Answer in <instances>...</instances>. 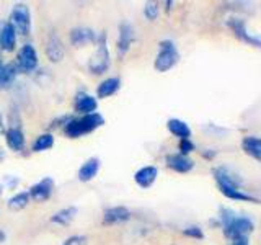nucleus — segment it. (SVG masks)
Masks as SVG:
<instances>
[{
	"instance_id": "9",
	"label": "nucleus",
	"mask_w": 261,
	"mask_h": 245,
	"mask_svg": "<svg viewBox=\"0 0 261 245\" xmlns=\"http://www.w3.org/2000/svg\"><path fill=\"white\" fill-rule=\"evenodd\" d=\"M136 41V30L129 21H121L118 27V39H116V51L119 57H124L129 51L130 46Z\"/></svg>"
},
{
	"instance_id": "22",
	"label": "nucleus",
	"mask_w": 261,
	"mask_h": 245,
	"mask_svg": "<svg viewBox=\"0 0 261 245\" xmlns=\"http://www.w3.org/2000/svg\"><path fill=\"white\" fill-rule=\"evenodd\" d=\"M242 151L256 162H261V137L245 136L242 139Z\"/></svg>"
},
{
	"instance_id": "21",
	"label": "nucleus",
	"mask_w": 261,
	"mask_h": 245,
	"mask_svg": "<svg viewBox=\"0 0 261 245\" xmlns=\"http://www.w3.org/2000/svg\"><path fill=\"white\" fill-rule=\"evenodd\" d=\"M121 79L113 76V77H106L105 80H101L100 84L96 87V100L100 98V100H105V98H110L113 95H116L121 88Z\"/></svg>"
},
{
	"instance_id": "26",
	"label": "nucleus",
	"mask_w": 261,
	"mask_h": 245,
	"mask_svg": "<svg viewBox=\"0 0 261 245\" xmlns=\"http://www.w3.org/2000/svg\"><path fill=\"white\" fill-rule=\"evenodd\" d=\"M30 201H31V198H30L28 191H16L12 198H8L7 206H8V209H12V211H21V209H24L28 206Z\"/></svg>"
},
{
	"instance_id": "11",
	"label": "nucleus",
	"mask_w": 261,
	"mask_h": 245,
	"mask_svg": "<svg viewBox=\"0 0 261 245\" xmlns=\"http://www.w3.org/2000/svg\"><path fill=\"white\" fill-rule=\"evenodd\" d=\"M53 193H54V180L51 177L41 178L39 182H36L35 185H31L30 190H28L30 198L38 201V203L47 201L53 196Z\"/></svg>"
},
{
	"instance_id": "14",
	"label": "nucleus",
	"mask_w": 261,
	"mask_h": 245,
	"mask_svg": "<svg viewBox=\"0 0 261 245\" xmlns=\"http://www.w3.org/2000/svg\"><path fill=\"white\" fill-rule=\"evenodd\" d=\"M129 219H130V209L126 206H111V208H106L103 212V224L105 226L124 224Z\"/></svg>"
},
{
	"instance_id": "6",
	"label": "nucleus",
	"mask_w": 261,
	"mask_h": 245,
	"mask_svg": "<svg viewBox=\"0 0 261 245\" xmlns=\"http://www.w3.org/2000/svg\"><path fill=\"white\" fill-rule=\"evenodd\" d=\"M8 21L12 23V27L16 31V35L24 36V38L31 35V28H33L31 10L27 4H23V2L15 4L12 12H10V18H8Z\"/></svg>"
},
{
	"instance_id": "10",
	"label": "nucleus",
	"mask_w": 261,
	"mask_h": 245,
	"mask_svg": "<svg viewBox=\"0 0 261 245\" xmlns=\"http://www.w3.org/2000/svg\"><path fill=\"white\" fill-rule=\"evenodd\" d=\"M73 110H75V113H79L80 116L96 113V110H98L96 96L90 95L88 92H85V90H79L75 96H73Z\"/></svg>"
},
{
	"instance_id": "18",
	"label": "nucleus",
	"mask_w": 261,
	"mask_h": 245,
	"mask_svg": "<svg viewBox=\"0 0 261 245\" xmlns=\"http://www.w3.org/2000/svg\"><path fill=\"white\" fill-rule=\"evenodd\" d=\"M157 177H159L157 167L145 165V167H141L134 174V183L139 188H142V190H147V188H150L155 182H157Z\"/></svg>"
},
{
	"instance_id": "32",
	"label": "nucleus",
	"mask_w": 261,
	"mask_h": 245,
	"mask_svg": "<svg viewBox=\"0 0 261 245\" xmlns=\"http://www.w3.org/2000/svg\"><path fill=\"white\" fill-rule=\"evenodd\" d=\"M2 185L4 188H8V190H15V188L20 185V178L16 175H5Z\"/></svg>"
},
{
	"instance_id": "27",
	"label": "nucleus",
	"mask_w": 261,
	"mask_h": 245,
	"mask_svg": "<svg viewBox=\"0 0 261 245\" xmlns=\"http://www.w3.org/2000/svg\"><path fill=\"white\" fill-rule=\"evenodd\" d=\"M159 12H160V5L157 2H145L144 5V16L149 21H155L159 18Z\"/></svg>"
},
{
	"instance_id": "5",
	"label": "nucleus",
	"mask_w": 261,
	"mask_h": 245,
	"mask_svg": "<svg viewBox=\"0 0 261 245\" xmlns=\"http://www.w3.org/2000/svg\"><path fill=\"white\" fill-rule=\"evenodd\" d=\"M179 61V51L175 44V41L171 39H162L159 43V53L155 56L153 67L157 72L163 74L173 69Z\"/></svg>"
},
{
	"instance_id": "16",
	"label": "nucleus",
	"mask_w": 261,
	"mask_h": 245,
	"mask_svg": "<svg viewBox=\"0 0 261 245\" xmlns=\"http://www.w3.org/2000/svg\"><path fill=\"white\" fill-rule=\"evenodd\" d=\"M165 163L170 170L176 172V174H188L194 168V162L190 159V155H181V154H168L165 157Z\"/></svg>"
},
{
	"instance_id": "23",
	"label": "nucleus",
	"mask_w": 261,
	"mask_h": 245,
	"mask_svg": "<svg viewBox=\"0 0 261 245\" xmlns=\"http://www.w3.org/2000/svg\"><path fill=\"white\" fill-rule=\"evenodd\" d=\"M77 206H67V208H62L59 211H56L54 214L49 217V223L56 224V226H69L73 219H75L77 214Z\"/></svg>"
},
{
	"instance_id": "15",
	"label": "nucleus",
	"mask_w": 261,
	"mask_h": 245,
	"mask_svg": "<svg viewBox=\"0 0 261 245\" xmlns=\"http://www.w3.org/2000/svg\"><path fill=\"white\" fill-rule=\"evenodd\" d=\"M46 56L53 64L61 62L65 56V47H64L62 39L57 36V33H54V31L49 35V38L46 41Z\"/></svg>"
},
{
	"instance_id": "35",
	"label": "nucleus",
	"mask_w": 261,
	"mask_h": 245,
	"mask_svg": "<svg viewBox=\"0 0 261 245\" xmlns=\"http://www.w3.org/2000/svg\"><path fill=\"white\" fill-rule=\"evenodd\" d=\"M5 131H7V128H5L4 114H2V113H0V134H5Z\"/></svg>"
},
{
	"instance_id": "38",
	"label": "nucleus",
	"mask_w": 261,
	"mask_h": 245,
	"mask_svg": "<svg viewBox=\"0 0 261 245\" xmlns=\"http://www.w3.org/2000/svg\"><path fill=\"white\" fill-rule=\"evenodd\" d=\"M4 159H5V152L0 149V160H4Z\"/></svg>"
},
{
	"instance_id": "12",
	"label": "nucleus",
	"mask_w": 261,
	"mask_h": 245,
	"mask_svg": "<svg viewBox=\"0 0 261 245\" xmlns=\"http://www.w3.org/2000/svg\"><path fill=\"white\" fill-rule=\"evenodd\" d=\"M96 36L98 33L92 30L90 27H75L72 28L69 33V39L70 44L75 47H84L87 44H95L96 43Z\"/></svg>"
},
{
	"instance_id": "17",
	"label": "nucleus",
	"mask_w": 261,
	"mask_h": 245,
	"mask_svg": "<svg viewBox=\"0 0 261 245\" xmlns=\"http://www.w3.org/2000/svg\"><path fill=\"white\" fill-rule=\"evenodd\" d=\"M20 69L15 61L4 62L2 53H0V88H8L15 84L16 77H18Z\"/></svg>"
},
{
	"instance_id": "13",
	"label": "nucleus",
	"mask_w": 261,
	"mask_h": 245,
	"mask_svg": "<svg viewBox=\"0 0 261 245\" xmlns=\"http://www.w3.org/2000/svg\"><path fill=\"white\" fill-rule=\"evenodd\" d=\"M16 31L10 21L0 23V53H13L16 49Z\"/></svg>"
},
{
	"instance_id": "25",
	"label": "nucleus",
	"mask_w": 261,
	"mask_h": 245,
	"mask_svg": "<svg viewBox=\"0 0 261 245\" xmlns=\"http://www.w3.org/2000/svg\"><path fill=\"white\" fill-rule=\"evenodd\" d=\"M53 147H54V134L46 131V133H41L35 141H33L31 151L39 154V152H46L49 149H53Z\"/></svg>"
},
{
	"instance_id": "19",
	"label": "nucleus",
	"mask_w": 261,
	"mask_h": 245,
	"mask_svg": "<svg viewBox=\"0 0 261 245\" xmlns=\"http://www.w3.org/2000/svg\"><path fill=\"white\" fill-rule=\"evenodd\" d=\"M5 144L13 152H23L27 147V137H24L23 128H7L5 131Z\"/></svg>"
},
{
	"instance_id": "30",
	"label": "nucleus",
	"mask_w": 261,
	"mask_h": 245,
	"mask_svg": "<svg viewBox=\"0 0 261 245\" xmlns=\"http://www.w3.org/2000/svg\"><path fill=\"white\" fill-rule=\"evenodd\" d=\"M62 245H88V239L84 234H73L67 237V239L62 242Z\"/></svg>"
},
{
	"instance_id": "28",
	"label": "nucleus",
	"mask_w": 261,
	"mask_h": 245,
	"mask_svg": "<svg viewBox=\"0 0 261 245\" xmlns=\"http://www.w3.org/2000/svg\"><path fill=\"white\" fill-rule=\"evenodd\" d=\"M183 235L185 237H190V239H196V240H202L204 239V232L199 226H188L183 229Z\"/></svg>"
},
{
	"instance_id": "36",
	"label": "nucleus",
	"mask_w": 261,
	"mask_h": 245,
	"mask_svg": "<svg viewBox=\"0 0 261 245\" xmlns=\"http://www.w3.org/2000/svg\"><path fill=\"white\" fill-rule=\"evenodd\" d=\"M5 240H7V234H5V231L0 229V243H4Z\"/></svg>"
},
{
	"instance_id": "4",
	"label": "nucleus",
	"mask_w": 261,
	"mask_h": 245,
	"mask_svg": "<svg viewBox=\"0 0 261 245\" xmlns=\"http://www.w3.org/2000/svg\"><path fill=\"white\" fill-rule=\"evenodd\" d=\"M95 46V51L90 56L88 61V70L93 76H103L111 67V54L108 47V35H106V31L98 33Z\"/></svg>"
},
{
	"instance_id": "1",
	"label": "nucleus",
	"mask_w": 261,
	"mask_h": 245,
	"mask_svg": "<svg viewBox=\"0 0 261 245\" xmlns=\"http://www.w3.org/2000/svg\"><path fill=\"white\" fill-rule=\"evenodd\" d=\"M212 177L216 180V185L219 188V191L222 193L225 198L232 201H248V203H261L256 196H253L250 193H245L242 190L243 178L233 172L230 167L227 165H219L212 168Z\"/></svg>"
},
{
	"instance_id": "24",
	"label": "nucleus",
	"mask_w": 261,
	"mask_h": 245,
	"mask_svg": "<svg viewBox=\"0 0 261 245\" xmlns=\"http://www.w3.org/2000/svg\"><path fill=\"white\" fill-rule=\"evenodd\" d=\"M167 129L170 134H173L178 139H190L191 137V128L188 126V122L178 118H170L167 121Z\"/></svg>"
},
{
	"instance_id": "29",
	"label": "nucleus",
	"mask_w": 261,
	"mask_h": 245,
	"mask_svg": "<svg viewBox=\"0 0 261 245\" xmlns=\"http://www.w3.org/2000/svg\"><path fill=\"white\" fill-rule=\"evenodd\" d=\"M196 149V145L194 142L191 141V139H179V142H178V154H181V155H190L193 151Z\"/></svg>"
},
{
	"instance_id": "8",
	"label": "nucleus",
	"mask_w": 261,
	"mask_h": 245,
	"mask_svg": "<svg viewBox=\"0 0 261 245\" xmlns=\"http://www.w3.org/2000/svg\"><path fill=\"white\" fill-rule=\"evenodd\" d=\"M227 27L230 28V31L233 35L242 39L243 43H247L253 47H258L261 49V36L256 35H251V33L247 30V24H245V20L239 18V16H232V18L227 20Z\"/></svg>"
},
{
	"instance_id": "31",
	"label": "nucleus",
	"mask_w": 261,
	"mask_h": 245,
	"mask_svg": "<svg viewBox=\"0 0 261 245\" xmlns=\"http://www.w3.org/2000/svg\"><path fill=\"white\" fill-rule=\"evenodd\" d=\"M72 118V114H61V116H57L51 121V125H49V133H51L53 129H62L65 125H67V121Z\"/></svg>"
},
{
	"instance_id": "7",
	"label": "nucleus",
	"mask_w": 261,
	"mask_h": 245,
	"mask_svg": "<svg viewBox=\"0 0 261 245\" xmlns=\"http://www.w3.org/2000/svg\"><path fill=\"white\" fill-rule=\"evenodd\" d=\"M15 62H16V65H18L20 72H24V74L35 72L38 69V65H39V56H38L35 44L24 43L18 49V53H16Z\"/></svg>"
},
{
	"instance_id": "34",
	"label": "nucleus",
	"mask_w": 261,
	"mask_h": 245,
	"mask_svg": "<svg viewBox=\"0 0 261 245\" xmlns=\"http://www.w3.org/2000/svg\"><path fill=\"white\" fill-rule=\"evenodd\" d=\"M202 157H204V159H207V160H212V159L216 157V151H212V149H206V151L202 152Z\"/></svg>"
},
{
	"instance_id": "37",
	"label": "nucleus",
	"mask_w": 261,
	"mask_h": 245,
	"mask_svg": "<svg viewBox=\"0 0 261 245\" xmlns=\"http://www.w3.org/2000/svg\"><path fill=\"white\" fill-rule=\"evenodd\" d=\"M171 7H173V2H171V0H167V2H165V10L170 12V10H171Z\"/></svg>"
},
{
	"instance_id": "33",
	"label": "nucleus",
	"mask_w": 261,
	"mask_h": 245,
	"mask_svg": "<svg viewBox=\"0 0 261 245\" xmlns=\"http://www.w3.org/2000/svg\"><path fill=\"white\" fill-rule=\"evenodd\" d=\"M228 245H250L248 237H239V239H233Z\"/></svg>"
},
{
	"instance_id": "39",
	"label": "nucleus",
	"mask_w": 261,
	"mask_h": 245,
	"mask_svg": "<svg viewBox=\"0 0 261 245\" xmlns=\"http://www.w3.org/2000/svg\"><path fill=\"white\" fill-rule=\"evenodd\" d=\"M4 190H5V188H4V185H2V183H0V196H2V194H4Z\"/></svg>"
},
{
	"instance_id": "20",
	"label": "nucleus",
	"mask_w": 261,
	"mask_h": 245,
	"mask_svg": "<svg viewBox=\"0 0 261 245\" xmlns=\"http://www.w3.org/2000/svg\"><path fill=\"white\" fill-rule=\"evenodd\" d=\"M100 168H101V160L98 157H90L80 165V168L77 172V177L82 183H88L98 175Z\"/></svg>"
},
{
	"instance_id": "2",
	"label": "nucleus",
	"mask_w": 261,
	"mask_h": 245,
	"mask_svg": "<svg viewBox=\"0 0 261 245\" xmlns=\"http://www.w3.org/2000/svg\"><path fill=\"white\" fill-rule=\"evenodd\" d=\"M219 224L222 227L224 235L227 239H239V237H247L255 231V223L251 217L237 214L230 208L220 206L219 208Z\"/></svg>"
},
{
	"instance_id": "3",
	"label": "nucleus",
	"mask_w": 261,
	"mask_h": 245,
	"mask_svg": "<svg viewBox=\"0 0 261 245\" xmlns=\"http://www.w3.org/2000/svg\"><path fill=\"white\" fill-rule=\"evenodd\" d=\"M105 125V116L101 113L84 114V116H73L67 121V125L62 128V133L69 139H79L82 136L92 134L93 131L100 129Z\"/></svg>"
}]
</instances>
